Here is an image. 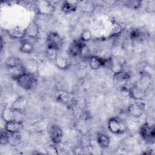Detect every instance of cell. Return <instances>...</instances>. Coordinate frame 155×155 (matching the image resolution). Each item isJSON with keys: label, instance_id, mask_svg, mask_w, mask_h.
Here are the masks:
<instances>
[{"label": "cell", "instance_id": "cell-18", "mask_svg": "<svg viewBox=\"0 0 155 155\" xmlns=\"http://www.w3.org/2000/svg\"><path fill=\"white\" fill-rule=\"evenodd\" d=\"M22 64L23 62L22 60L17 56H9L5 61V66L10 70L21 67L22 66Z\"/></svg>", "mask_w": 155, "mask_h": 155}, {"label": "cell", "instance_id": "cell-8", "mask_svg": "<svg viewBox=\"0 0 155 155\" xmlns=\"http://www.w3.org/2000/svg\"><path fill=\"white\" fill-rule=\"evenodd\" d=\"M49 136L53 143L59 144L63 137V131L59 125L53 124L49 129Z\"/></svg>", "mask_w": 155, "mask_h": 155}, {"label": "cell", "instance_id": "cell-7", "mask_svg": "<svg viewBox=\"0 0 155 155\" xmlns=\"http://www.w3.org/2000/svg\"><path fill=\"white\" fill-rule=\"evenodd\" d=\"M110 59H105L98 56H90L88 58V64L93 70H97L102 67L109 65Z\"/></svg>", "mask_w": 155, "mask_h": 155}, {"label": "cell", "instance_id": "cell-14", "mask_svg": "<svg viewBox=\"0 0 155 155\" xmlns=\"http://www.w3.org/2000/svg\"><path fill=\"white\" fill-rule=\"evenodd\" d=\"M22 68L25 72L35 74L38 70L39 65L36 59L29 58L23 62Z\"/></svg>", "mask_w": 155, "mask_h": 155}, {"label": "cell", "instance_id": "cell-16", "mask_svg": "<svg viewBox=\"0 0 155 155\" xmlns=\"http://www.w3.org/2000/svg\"><path fill=\"white\" fill-rule=\"evenodd\" d=\"M26 36L30 38L36 39L39 34V28L38 24L35 21H31L25 28Z\"/></svg>", "mask_w": 155, "mask_h": 155}, {"label": "cell", "instance_id": "cell-15", "mask_svg": "<svg viewBox=\"0 0 155 155\" xmlns=\"http://www.w3.org/2000/svg\"><path fill=\"white\" fill-rule=\"evenodd\" d=\"M7 33L11 38L14 39H23L26 37L25 28L18 26L13 27L8 29Z\"/></svg>", "mask_w": 155, "mask_h": 155}, {"label": "cell", "instance_id": "cell-28", "mask_svg": "<svg viewBox=\"0 0 155 155\" xmlns=\"http://www.w3.org/2000/svg\"><path fill=\"white\" fill-rule=\"evenodd\" d=\"M10 134L8 132H7L5 130H4V131H2L1 133V139H0L1 145H7L10 142Z\"/></svg>", "mask_w": 155, "mask_h": 155}, {"label": "cell", "instance_id": "cell-12", "mask_svg": "<svg viewBox=\"0 0 155 155\" xmlns=\"http://www.w3.org/2000/svg\"><path fill=\"white\" fill-rule=\"evenodd\" d=\"M130 78V74L127 71L122 70L120 71L114 73L113 81L117 85L124 87L126 85V84L129 80Z\"/></svg>", "mask_w": 155, "mask_h": 155}, {"label": "cell", "instance_id": "cell-2", "mask_svg": "<svg viewBox=\"0 0 155 155\" xmlns=\"http://www.w3.org/2000/svg\"><path fill=\"white\" fill-rule=\"evenodd\" d=\"M139 133L142 138L149 144H153L155 140L154 125L148 122L144 123L140 128Z\"/></svg>", "mask_w": 155, "mask_h": 155}, {"label": "cell", "instance_id": "cell-24", "mask_svg": "<svg viewBox=\"0 0 155 155\" xmlns=\"http://www.w3.org/2000/svg\"><path fill=\"white\" fill-rule=\"evenodd\" d=\"M146 36V33L140 29L133 30L130 33V38L134 42L142 41Z\"/></svg>", "mask_w": 155, "mask_h": 155}, {"label": "cell", "instance_id": "cell-19", "mask_svg": "<svg viewBox=\"0 0 155 155\" xmlns=\"http://www.w3.org/2000/svg\"><path fill=\"white\" fill-rule=\"evenodd\" d=\"M72 98V93L65 90H58L56 93V101L62 104L68 103L71 100Z\"/></svg>", "mask_w": 155, "mask_h": 155}, {"label": "cell", "instance_id": "cell-20", "mask_svg": "<svg viewBox=\"0 0 155 155\" xmlns=\"http://www.w3.org/2000/svg\"><path fill=\"white\" fill-rule=\"evenodd\" d=\"M79 1H65L62 5V10L65 13H71L76 11Z\"/></svg>", "mask_w": 155, "mask_h": 155}, {"label": "cell", "instance_id": "cell-26", "mask_svg": "<svg viewBox=\"0 0 155 155\" xmlns=\"http://www.w3.org/2000/svg\"><path fill=\"white\" fill-rule=\"evenodd\" d=\"M81 10L84 12L87 13H93L96 8L95 4L91 1L84 2L83 4L81 5Z\"/></svg>", "mask_w": 155, "mask_h": 155}, {"label": "cell", "instance_id": "cell-30", "mask_svg": "<svg viewBox=\"0 0 155 155\" xmlns=\"http://www.w3.org/2000/svg\"><path fill=\"white\" fill-rule=\"evenodd\" d=\"M121 31H122V28H121L120 25L116 24L113 27L111 34L112 36L113 35H119L121 32Z\"/></svg>", "mask_w": 155, "mask_h": 155}, {"label": "cell", "instance_id": "cell-27", "mask_svg": "<svg viewBox=\"0 0 155 155\" xmlns=\"http://www.w3.org/2000/svg\"><path fill=\"white\" fill-rule=\"evenodd\" d=\"M124 5L131 9L136 10L139 8L142 5V1H137V0H128L125 1L123 2Z\"/></svg>", "mask_w": 155, "mask_h": 155}, {"label": "cell", "instance_id": "cell-5", "mask_svg": "<svg viewBox=\"0 0 155 155\" xmlns=\"http://www.w3.org/2000/svg\"><path fill=\"white\" fill-rule=\"evenodd\" d=\"M36 8L38 13L44 16L51 15L55 10L53 4L50 1H37Z\"/></svg>", "mask_w": 155, "mask_h": 155}, {"label": "cell", "instance_id": "cell-21", "mask_svg": "<svg viewBox=\"0 0 155 155\" xmlns=\"http://www.w3.org/2000/svg\"><path fill=\"white\" fill-rule=\"evenodd\" d=\"M54 61L56 67L62 70L68 68L70 65L69 59L64 56L58 54V56L54 58Z\"/></svg>", "mask_w": 155, "mask_h": 155}, {"label": "cell", "instance_id": "cell-22", "mask_svg": "<svg viewBox=\"0 0 155 155\" xmlns=\"http://www.w3.org/2000/svg\"><path fill=\"white\" fill-rule=\"evenodd\" d=\"M97 143L101 148H107L110 143V137L105 134L99 133L97 135Z\"/></svg>", "mask_w": 155, "mask_h": 155}, {"label": "cell", "instance_id": "cell-17", "mask_svg": "<svg viewBox=\"0 0 155 155\" xmlns=\"http://www.w3.org/2000/svg\"><path fill=\"white\" fill-rule=\"evenodd\" d=\"M85 42H82L80 39L74 41L69 48V53L72 56H77L80 55L82 48L85 45Z\"/></svg>", "mask_w": 155, "mask_h": 155}, {"label": "cell", "instance_id": "cell-25", "mask_svg": "<svg viewBox=\"0 0 155 155\" xmlns=\"http://www.w3.org/2000/svg\"><path fill=\"white\" fill-rule=\"evenodd\" d=\"M19 50L20 51L23 53L30 54L33 52L34 50V47L33 44L29 41L26 40H22L21 43Z\"/></svg>", "mask_w": 155, "mask_h": 155}, {"label": "cell", "instance_id": "cell-13", "mask_svg": "<svg viewBox=\"0 0 155 155\" xmlns=\"http://www.w3.org/2000/svg\"><path fill=\"white\" fill-rule=\"evenodd\" d=\"M28 104V100L25 96H18L12 103L11 108L15 111L21 113L24 111Z\"/></svg>", "mask_w": 155, "mask_h": 155}, {"label": "cell", "instance_id": "cell-9", "mask_svg": "<svg viewBox=\"0 0 155 155\" xmlns=\"http://www.w3.org/2000/svg\"><path fill=\"white\" fill-rule=\"evenodd\" d=\"M23 128V123L16 119L5 122V130L10 134H19Z\"/></svg>", "mask_w": 155, "mask_h": 155}, {"label": "cell", "instance_id": "cell-10", "mask_svg": "<svg viewBox=\"0 0 155 155\" xmlns=\"http://www.w3.org/2000/svg\"><path fill=\"white\" fill-rule=\"evenodd\" d=\"M140 73V87L145 90L151 87L153 84V78L151 74L147 70H143Z\"/></svg>", "mask_w": 155, "mask_h": 155}, {"label": "cell", "instance_id": "cell-23", "mask_svg": "<svg viewBox=\"0 0 155 155\" xmlns=\"http://www.w3.org/2000/svg\"><path fill=\"white\" fill-rule=\"evenodd\" d=\"M15 111L10 107H5L2 111L1 117L3 120L6 122L15 120Z\"/></svg>", "mask_w": 155, "mask_h": 155}, {"label": "cell", "instance_id": "cell-1", "mask_svg": "<svg viewBox=\"0 0 155 155\" xmlns=\"http://www.w3.org/2000/svg\"><path fill=\"white\" fill-rule=\"evenodd\" d=\"M14 79L20 87L26 90H31L36 86L37 83V79L35 74H31L25 71Z\"/></svg>", "mask_w": 155, "mask_h": 155}, {"label": "cell", "instance_id": "cell-3", "mask_svg": "<svg viewBox=\"0 0 155 155\" xmlns=\"http://www.w3.org/2000/svg\"><path fill=\"white\" fill-rule=\"evenodd\" d=\"M108 128L114 134H120L125 133L127 127L125 123L119 117H113L110 118L107 123Z\"/></svg>", "mask_w": 155, "mask_h": 155}, {"label": "cell", "instance_id": "cell-29", "mask_svg": "<svg viewBox=\"0 0 155 155\" xmlns=\"http://www.w3.org/2000/svg\"><path fill=\"white\" fill-rule=\"evenodd\" d=\"M92 38V33L90 31V30H84L82 31L81 35V37H80V39L84 42H88L90 40H91Z\"/></svg>", "mask_w": 155, "mask_h": 155}, {"label": "cell", "instance_id": "cell-6", "mask_svg": "<svg viewBox=\"0 0 155 155\" xmlns=\"http://www.w3.org/2000/svg\"><path fill=\"white\" fill-rule=\"evenodd\" d=\"M145 106V104L143 102H135L128 106L127 111L130 116L134 117H139L144 113Z\"/></svg>", "mask_w": 155, "mask_h": 155}, {"label": "cell", "instance_id": "cell-4", "mask_svg": "<svg viewBox=\"0 0 155 155\" xmlns=\"http://www.w3.org/2000/svg\"><path fill=\"white\" fill-rule=\"evenodd\" d=\"M63 42V39L59 33L54 31L50 32L47 35L46 39L47 48L59 51V50L62 47Z\"/></svg>", "mask_w": 155, "mask_h": 155}, {"label": "cell", "instance_id": "cell-11", "mask_svg": "<svg viewBox=\"0 0 155 155\" xmlns=\"http://www.w3.org/2000/svg\"><path fill=\"white\" fill-rule=\"evenodd\" d=\"M128 91L130 97L137 101L144 99L146 96V90L140 86L134 85L128 88Z\"/></svg>", "mask_w": 155, "mask_h": 155}]
</instances>
